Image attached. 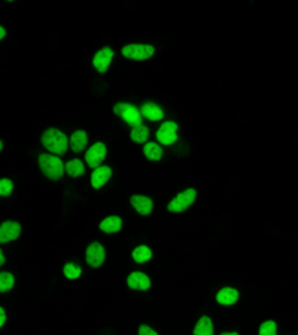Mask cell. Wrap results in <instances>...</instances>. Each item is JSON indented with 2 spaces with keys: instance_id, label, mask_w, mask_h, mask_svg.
<instances>
[{
  "instance_id": "obj_30",
  "label": "cell",
  "mask_w": 298,
  "mask_h": 335,
  "mask_svg": "<svg viewBox=\"0 0 298 335\" xmlns=\"http://www.w3.org/2000/svg\"><path fill=\"white\" fill-rule=\"evenodd\" d=\"M5 34H6V31H5V28L0 26V39H3L5 37Z\"/></svg>"
},
{
  "instance_id": "obj_4",
  "label": "cell",
  "mask_w": 298,
  "mask_h": 335,
  "mask_svg": "<svg viewBox=\"0 0 298 335\" xmlns=\"http://www.w3.org/2000/svg\"><path fill=\"white\" fill-rule=\"evenodd\" d=\"M113 112L121 116L129 125L132 127H137V125H142V115L139 112V109L130 103H118L115 104L113 107Z\"/></svg>"
},
{
  "instance_id": "obj_10",
  "label": "cell",
  "mask_w": 298,
  "mask_h": 335,
  "mask_svg": "<svg viewBox=\"0 0 298 335\" xmlns=\"http://www.w3.org/2000/svg\"><path fill=\"white\" fill-rule=\"evenodd\" d=\"M113 58V50L110 48H103L100 51H97V54L93 58V64L97 69V72L105 73L110 66V61Z\"/></svg>"
},
{
  "instance_id": "obj_23",
  "label": "cell",
  "mask_w": 298,
  "mask_h": 335,
  "mask_svg": "<svg viewBox=\"0 0 298 335\" xmlns=\"http://www.w3.org/2000/svg\"><path fill=\"white\" fill-rule=\"evenodd\" d=\"M82 270L79 265H76V264H73V262H69V264H66L64 265V268H63V274L67 277V279H70V280H73V279H78L79 276H81Z\"/></svg>"
},
{
  "instance_id": "obj_18",
  "label": "cell",
  "mask_w": 298,
  "mask_h": 335,
  "mask_svg": "<svg viewBox=\"0 0 298 335\" xmlns=\"http://www.w3.org/2000/svg\"><path fill=\"white\" fill-rule=\"evenodd\" d=\"M194 335H214V323L207 316H203L195 328H194Z\"/></svg>"
},
{
  "instance_id": "obj_32",
  "label": "cell",
  "mask_w": 298,
  "mask_h": 335,
  "mask_svg": "<svg viewBox=\"0 0 298 335\" xmlns=\"http://www.w3.org/2000/svg\"><path fill=\"white\" fill-rule=\"evenodd\" d=\"M3 149V143H2V140H0V151Z\"/></svg>"
},
{
  "instance_id": "obj_14",
  "label": "cell",
  "mask_w": 298,
  "mask_h": 335,
  "mask_svg": "<svg viewBox=\"0 0 298 335\" xmlns=\"http://www.w3.org/2000/svg\"><path fill=\"white\" fill-rule=\"evenodd\" d=\"M130 203L137 210V213H140L142 216H148L152 212V207H154L152 200L149 197H145V195H133L130 198Z\"/></svg>"
},
{
  "instance_id": "obj_21",
  "label": "cell",
  "mask_w": 298,
  "mask_h": 335,
  "mask_svg": "<svg viewBox=\"0 0 298 335\" xmlns=\"http://www.w3.org/2000/svg\"><path fill=\"white\" fill-rule=\"evenodd\" d=\"M132 257H133L136 262L143 264V262H146V261H149V259L152 258V252H151V249L148 246L142 244V246H137L135 250L132 252Z\"/></svg>"
},
{
  "instance_id": "obj_24",
  "label": "cell",
  "mask_w": 298,
  "mask_h": 335,
  "mask_svg": "<svg viewBox=\"0 0 298 335\" xmlns=\"http://www.w3.org/2000/svg\"><path fill=\"white\" fill-rule=\"evenodd\" d=\"M15 283V279L11 273H0V292H8L12 289Z\"/></svg>"
},
{
  "instance_id": "obj_20",
  "label": "cell",
  "mask_w": 298,
  "mask_h": 335,
  "mask_svg": "<svg viewBox=\"0 0 298 335\" xmlns=\"http://www.w3.org/2000/svg\"><path fill=\"white\" fill-rule=\"evenodd\" d=\"M64 169H66L67 175L72 176V178H79V176H82L85 173V165H83V162H82L81 159H70L66 164Z\"/></svg>"
},
{
  "instance_id": "obj_31",
  "label": "cell",
  "mask_w": 298,
  "mask_h": 335,
  "mask_svg": "<svg viewBox=\"0 0 298 335\" xmlns=\"http://www.w3.org/2000/svg\"><path fill=\"white\" fill-rule=\"evenodd\" d=\"M221 335H239V334H237V332H224V334Z\"/></svg>"
},
{
  "instance_id": "obj_5",
  "label": "cell",
  "mask_w": 298,
  "mask_h": 335,
  "mask_svg": "<svg viewBox=\"0 0 298 335\" xmlns=\"http://www.w3.org/2000/svg\"><path fill=\"white\" fill-rule=\"evenodd\" d=\"M122 55L130 58V60H148L154 55V47L151 45H143V44H132V45H125L122 48Z\"/></svg>"
},
{
  "instance_id": "obj_8",
  "label": "cell",
  "mask_w": 298,
  "mask_h": 335,
  "mask_svg": "<svg viewBox=\"0 0 298 335\" xmlns=\"http://www.w3.org/2000/svg\"><path fill=\"white\" fill-rule=\"evenodd\" d=\"M105 257H106V252H105V247L94 241L91 243L88 247H87V255H85V259H87V264L91 265L93 268H97L100 267L103 262H105Z\"/></svg>"
},
{
  "instance_id": "obj_16",
  "label": "cell",
  "mask_w": 298,
  "mask_h": 335,
  "mask_svg": "<svg viewBox=\"0 0 298 335\" xmlns=\"http://www.w3.org/2000/svg\"><path fill=\"white\" fill-rule=\"evenodd\" d=\"M87 142H88L87 133L82 131V130H78V131H75V133L72 134V137H70V140H69V146L72 148L73 152L78 154V152H82V151L85 149Z\"/></svg>"
},
{
  "instance_id": "obj_13",
  "label": "cell",
  "mask_w": 298,
  "mask_h": 335,
  "mask_svg": "<svg viewBox=\"0 0 298 335\" xmlns=\"http://www.w3.org/2000/svg\"><path fill=\"white\" fill-rule=\"evenodd\" d=\"M140 115L142 118H146L149 121H161L164 116L163 109L158 106V104L152 103V102H148L140 107Z\"/></svg>"
},
{
  "instance_id": "obj_6",
  "label": "cell",
  "mask_w": 298,
  "mask_h": 335,
  "mask_svg": "<svg viewBox=\"0 0 298 335\" xmlns=\"http://www.w3.org/2000/svg\"><path fill=\"white\" fill-rule=\"evenodd\" d=\"M106 152H108V151H106L105 143L97 142V143H94V145L87 151L85 161H87V164H88L91 169H97V167L102 165L103 159L106 158Z\"/></svg>"
},
{
  "instance_id": "obj_19",
  "label": "cell",
  "mask_w": 298,
  "mask_h": 335,
  "mask_svg": "<svg viewBox=\"0 0 298 335\" xmlns=\"http://www.w3.org/2000/svg\"><path fill=\"white\" fill-rule=\"evenodd\" d=\"M143 154H145V156H146L148 159H151V161H158V159H161V156H163V149H161L160 145H157V143H154V142H148V143L145 145V148H143Z\"/></svg>"
},
{
  "instance_id": "obj_3",
  "label": "cell",
  "mask_w": 298,
  "mask_h": 335,
  "mask_svg": "<svg viewBox=\"0 0 298 335\" xmlns=\"http://www.w3.org/2000/svg\"><path fill=\"white\" fill-rule=\"evenodd\" d=\"M195 198H197V191L195 189H185V191H182L181 194H178L170 203H168V212H173V213H181V212H185L191 204H194V201H195Z\"/></svg>"
},
{
  "instance_id": "obj_11",
  "label": "cell",
  "mask_w": 298,
  "mask_h": 335,
  "mask_svg": "<svg viewBox=\"0 0 298 335\" xmlns=\"http://www.w3.org/2000/svg\"><path fill=\"white\" fill-rule=\"evenodd\" d=\"M112 178V169L108 165H100L97 169H94L93 175H91V186L94 189H100L103 185H106V182Z\"/></svg>"
},
{
  "instance_id": "obj_17",
  "label": "cell",
  "mask_w": 298,
  "mask_h": 335,
  "mask_svg": "<svg viewBox=\"0 0 298 335\" xmlns=\"http://www.w3.org/2000/svg\"><path fill=\"white\" fill-rule=\"evenodd\" d=\"M121 228H122V219L119 216H108L100 222V230L106 234L118 232Z\"/></svg>"
},
{
  "instance_id": "obj_22",
  "label": "cell",
  "mask_w": 298,
  "mask_h": 335,
  "mask_svg": "<svg viewBox=\"0 0 298 335\" xmlns=\"http://www.w3.org/2000/svg\"><path fill=\"white\" fill-rule=\"evenodd\" d=\"M148 137H149V130L143 124L133 127V130H132V140L136 143H146Z\"/></svg>"
},
{
  "instance_id": "obj_26",
  "label": "cell",
  "mask_w": 298,
  "mask_h": 335,
  "mask_svg": "<svg viewBox=\"0 0 298 335\" xmlns=\"http://www.w3.org/2000/svg\"><path fill=\"white\" fill-rule=\"evenodd\" d=\"M12 189H14L12 181H9V179H0V195H3V197L11 195Z\"/></svg>"
},
{
  "instance_id": "obj_1",
  "label": "cell",
  "mask_w": 298,
  "mask_h": 335,
  "mask_svg": "<svg viewBox=\"0 0 298 335\" xmlns=\"http://www.w3.org/2000/svg\"><path fill=\"white\" fill-rule=\"evenodd\" d=\"M42 145L53 155H64L69 148V139L57 129H48L42 134Z\"/></svg>"
},
{
  "instance_id": "obj_25",
  "label": "cell",
  "mask_w": 298,
  "mask_h": 335,
  "mask_svg": "<svg viewBox=\"0 0 298 335\" xmlns=\"http://www.w3.org/2000/svg\"><path fill=\"white\" fill-rule=\"evenodd\" d=\"M277 334V326L273 320H267L260 326V335H276Z\"/></svg>"
},
{
  "instance_id": "obj_7",
  "label": "cell",
  "mask_w": 298,
  "mask_h": 335,
  "mask_svg": "<svg viewBox=\"0 0 298 335\" xmlns=\"http://www.w3.org/2000/svg\"><path fill=\"white\" fill-rule=\"evenodd\" d=\"M157 139L161 145L170 146L178 140V124L173 121H165L157 131Z\"/></svg>"
},
{
  "instance_id": "obj_9",
  "label": "cell",
  "mask_w": 298,
  "mask_h": 335,
  "mask_svg": "<svg viewBox=\"0 0 298 335\" xmlns=\"http://www.w3.org/2000/svg\"><path fill=\"white\" fill-rule=\"evenodd\" d=\"M21 234V225L14 221H6L0 225V243L14 241Z\"/></svg>"
},
{
  "instance_id": "obj_27",
  "label": "cell",
  "mask_w": 298,
  "mask_h": 335,
  "mask_svg": "<svg viewBox=\"0 0 298 335\" xmlns=\"http://www.w3.org/2000/svg\"><path fill=\"white\" fill-rule=\"evenodd\" d=\"M139 335H158L152 328H149V326H146V325H142L140 328H139Z\"/></svg>"
},
{
  "instance_id": "obj_29",
  "label": "cell",
  "mask_w": 298,
  "mask_h": 335,
  "mask_svg": "<svg viewBox=\"0 0 298 335\" xmlns=\"http://www.w3.org/2000/svg\"><path fill=\"white\" fill-rule=\"evenodd\" d=\"M3 264H5V255H3V252L0 249V265H3Z\"/></svg>"
},
{
  "instance_id": "obj_12",
  "label": "cell",
  "mask_w": 298,
  "mask_h": 335,
  "mask_svg": "<svg viewBox=\"0 0 298 335\" xmlns=\"http://www.w3.org/2000/svg\"><path fill=\"white\" fill-rule=\"evenodd\" d=\"M127 284L132 289H139V290H148L151 287V279L142 273V271H135L127 277Z\"/></svg>"
},
{
  "instance_id": "obj_15",
  "label": "cell",
  "mask_w": 298,
  "mask_h": 335,
  "mask_svg": "<svg viewBox=\"0 0 298 335\" xmlns=\"http://www.w3.org/2000/svg\"><path fill=\"white\" fill-rule=\"evenodd\" d=\"M239 300V292L234 287H224L217 294V301L222 306H233Z\"/></svg>"
},
{
  "instance_id": "obj_28",
  "label": "cell",
  "mask_w": 298,
  "mask_h": 335,
  "mask_svg": "<svg viewBox=\"0 0 298 335\" xmlns=\"http://www.w3.org/2000/svg\"><path fill=\"white\" fill-rule=\"evenodd\" d=\"M5 322H6V313H5V310L0 307V328L3 326Z\"/></svg>"
},
{
  "instance_id": "obj_2",
  "label": "cell",
  "mask_w": 298,
  "mask_h": 335,
  "mask_svg": "<svg viewBox=\"0 0 298 335\" xmlns=\"http://www.w3.org/2000/svg\"><path fill=\"white\" fill-rule=\"evenodd\" d=\"M39 167H40L42 173L51 181H58L64 173L63 161L53 154L39 155Z\"/></svg>"
}]
</instances>
